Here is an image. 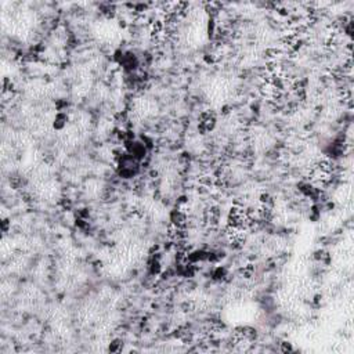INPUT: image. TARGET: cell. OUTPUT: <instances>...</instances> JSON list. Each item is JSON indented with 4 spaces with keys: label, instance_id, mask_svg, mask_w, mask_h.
Returning a JSON list of instances; mask_svg holds the SVG:
<instances>
[{
    "label": "cell",
    "instance_id": "cell-1",
    "mask_svg": "<svg viewBox=\"0 0 354 354\" xmlns=\"http://www.w3.org/2000/svg\"><path fill=\"white\" fill-rule=\"evenodd\" d=\"M216 124V116L212 111H206V112H202L199 116V124H198V129L202 134L210 131Z\"/></svg>",
    "mask_w": 354,
    "mask_h": 354
},
{
    "label": "cell",
    "instance_id": "cell-2",
    "mask_svg": "<svg viewBox=\"0 0 354 354\" xmlns=\"http://www.w3.org/2000/svg\"><path fill=\"white\" fill-rule=\"evenodd\" d=\"M166 28L162 19H155L150 24V35L154 40H159L165 36Z\"/></svg>",
    "mask_w": 354,
    "mask_h": 354
},
{
    "label": "cell",
    "instance_id": "cell-3",
    "mask_svg": "<svg viewBox=\"0 0 354 354\" xmlns=\"http://www.w3.org/2000/svg\"><path fill=\"white\" fill-rule=\"evenodd\" d=\"M253 271H255V268H253L252 264H246L244 268H242V274H244L245 278H251V277L253 275Z\"/></svg>",
    "mask_w": 354,
    "mask_h": 354
},
{
    "label": "cell",
    "instance_id": "cell-4",
    "mask_svg": "<svg viewBox=\"0 0 354 354\" xmlns=\"http://www.w3.org/2000/svg\"><path fill=\"white\" fill-rule=\"evenodd\" d=\"M120 347H122V343H119V340H115L113 343L109 345V351L111 353H116V351H120Z\"/></svg>",
    "mask_w": 354,
    "mask_h": 354
},
{
    "label": "cell",
    "instance_id": "cell-5",
    "mask_svg": "<svg viewBox=\"0 0 354 354\" xmlns=\"http://www.w3.org/2000/svg\"><path fill=\"white\" fill-rule=\"evenodd\" d=\"M281 351H282V353H290V351H293L292 345H290L289 342H284V343H281Z\"/></svg>",
    "mask_w": 354,
    "mask_h": 354
},
{
    "label": "cell",
    "instance_id": "cell-6",
    "mask_svg": "<svg viewBox=\"0 0 354 354\" xmlns=\"http://www.w3.org/2000/svg\"><path fill=\"white\" fill-rule=\"evenodd\" d=\"M8 220H3V231H7V227H8V223H7Z\"/></svg>",
    "mask_w": 354,
    "mask_h": 354
}]
</instances>
